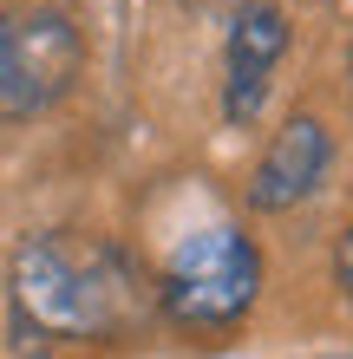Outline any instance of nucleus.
Wrapping results in <instances>:
<instances>
[{
    "label": "nucleus",
    "instance_id": "obj_6",
    "mask_svg": "<svg viewBox=\"0 0 353 359\" xmlns=\"http://www.w3.org/2000/svg\"><path fill=\"white\" fill-rule=\"evenodd\" d=\"M340 287H347V301H353V229L340 236Z\"/></svg>",
    "mask_w": 353,
    "mask_h": 359
},
{
    "label": "nucleus",
    "instance_id": "obj_4",
    "mask_svg": "<svg viewBox=\"0 0 353 359\" xmlns=\"http://www.w3.org/2000/svg\"><path fill=\"white\" fill-rule=\"evenodd\" d=\"M327 157H334V144H327V124L321 118H288L275 144L262 151L255 177H248V203L255 209H295L321 189L327 177Z\"/></svg>",
    "mask_w": 353,
    "mask_h": 359
},
{
    "label": "nucleus",
    "instance_id": "obj_7",
    "mask_svg": "<svg viewBox=\"0 0 353 359\" xmlns=\"http://www.w3.org/2000/svg\"><path fill=\"white\" fill-rule=\"evenodd\" d=\"M347 72H353V59H347Z\"/></svg>",
    "mask_w": 353,
    "mask_h": 359
},
{
    "label": "nucleus",
    "instance_id": "obj_1",
    "mask_svg": "<svg viewBox=\"0 0 353 359\" xmlns=\"http://www.w3.org/2000/svg\"><path fill=\"white\" fill-rule=\"evenodd\" d=\"M7 287L20 327L53 333V340H124L157 301L151 274L138 268L131 248L105 236H79V229L20 242Z\"/></svg>",
    "mask_w": 353,
    "mask_h": 359
},
{
    "label": "nucleus",
    "instance_id": "obj_2",
    "mask_svg": "<svg viewBox=\"0 0 353 359\" xmlns=\"http://www.w3.org/2000/svg\"><path fill=\"white\" fill-rule=\"evenodd\" d=\"M157 313L183 333H222L255 307L262 255L242 229H197L157 274Z\"/></svg>",
    "mask_w": 353,
    "mask_h": 359
},
{
    "label": "nucleus",
    "instance_id": "obj_5",
    "mask_svg": "<svg viewBox=\"0 0 353 359\" xmlns=\"http://www.w3.org/2000/svg\"><path fill=\"white\" fill-rule=\"evenodd\" d=\"M288 46V20L275 7H242L236 27H229V86H222V111L229 124H248L255 118V104L268 92V72H275V59Z\"/></svg>",
    "mask_w": 353,
    "mask_h": 359
},
{
    "label": "nucleus",
    "instance_id": "obj_3",
    "mask_svg": "<svg viewBox=\"0 0 353 359\" xmlns=\"http://www.w3.org/2000/svg\"><path fill=\"white\" fill-rule=\"evenodd\" d=\"M86 46L59 7L0 13V118H39L72 92Z\"/></svg>",
    "mask_w": 353,
    "mask_h": 359
}]
</instances>
